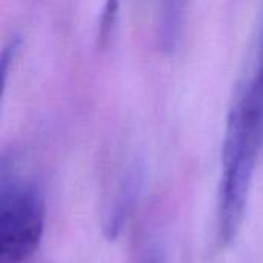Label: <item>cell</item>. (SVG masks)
Here are the masks:
<instances>
[{
    "label": "cell",
    "mask_w": 263,
    "mask_h": 263,
    "mask_svg": "<svg viewBox=\"0 0 263 263\" xmlns=\"http://www.w3.org/2000/svg\"><path fill=\"white\" fill-rule=\"evenodd\" d=\"M119 6H120V0H105L100 22H99V34H97L100 45H105L112 34L119 15Z\"/></svg>",
    "instance_id": "3957f363"
},
{
    "label": "cell",
    "mask_w": 263,
    "mask_h": 263,
    "mask_svg": "<svg viewBox=\"0 0 263 263\" xmlns=\"http://www.w3.org/2000/svg\"><path fill=\"white\" fill-rule=\"evenodd\" d=\"M136 263H166V257H165V253L160 250V248H148Z\"/></svg>",
    "instance_id": "5b68a950"
},
{
    "label": "cell",
    "mask_w": 263,
    "mask_h": 263,
    "mask_svg": "<svg viewBox=\"0 0 263 263\" xmlns=\"http://www.w3.org/2000/svg\"><path fill=\"white\" fill-rule=\"evenodd\" d=\"M20 49V40L18 39H12L3 49L2 52V74H3V82L6 83L8 74H9V65L14 63L17 52Z\"/></svg>",
    "instance_id": "277c9868"
},
{
    "label": "cell",
    "mask_w": 263,
    "mask_h": 263,
    "mask_svg": "<svg viewBox=\"0 0 263 263\" xmlns=\"http://www.w3.org/2000/svg\"><path fill=\"white\" fill-rule=\"evenodd\" d=\"M262 148L263 29L251 71L237 88L227 117L216 205V243L220 250L233 245L242 230Z\"/></svg>",
    "instance_id": "6da1fadb"
},
{
    "label": "cell",
    "mask_w": 263,
    "mask_h": 263,
    "mask_svg": "<svg viewBox=\"0 0 263 263\" xmlns=\"http://www.w3.org/2000/svg\"><path fill=\"white\" fill-rule=\"evenodd\" d=\"M46 222L40 191L26 182L0 180V263H23L39 250Z\"/></svg>",
    "instance_id": "7a4b0ae2"
}]
</instances>
